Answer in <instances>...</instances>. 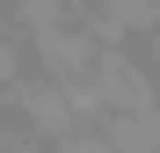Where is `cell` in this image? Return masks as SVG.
I'll use <instances>...</instances> for the list:
<instances>
[{"instance_id": "1", "label": "cell", "mask_w": 160, "mask_h": 153, "mask_svg": "<svg viewBox=\"0 0 160 153\" xmlns=\"http://www.w3.org/2000/svg\"><path fill=\"white\" fill-rule=\"evenodd\" d=\"M109 153H160V110H124V117H102L95 124Z\"/></svg>"}]
</instances>
